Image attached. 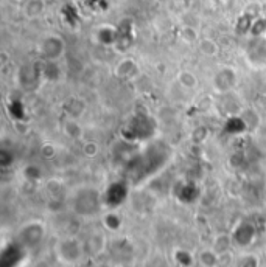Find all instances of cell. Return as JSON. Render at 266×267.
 Listing matches in <instances>:
<instances>
[{"label": "cell", "mask_w": 266, "mask_h": 267, "mask_svg": "<svg viewBox=\"0 0 266 267\" xmlns=\"http://www.w3.org/2000/svg\"><path fill=\"white\" fill-rule=\"evenodd\" d=\"M241 267H259V260L257 257H254V255H249L241 263Z\"/></svg>", "instance_id": "cell-20"}, {"label": "cell", "mask_w": 266, "mask_h": 267, "mask_svg": "<svg viewBox=\"0 0 266 267\" xmlns=\"http://www.w3.org/2000/svg\"><path fill=\"white\" fill-rule=\"evenodd\" d=\"M41 156L44 157V159H52V157H55V154H56V146L53 145V143H50V142H45V143H42L41 145Z\"/></svg>", "instance_id": "cell-19"}, {"label": "cell", "mask_w": 266, "mask_h": 267, "mask_svg": "<svg viewBox=\"0 0 266 267\" xmlns=\"http://www.w3.org/2000/svg\"><path fill=\"white\" fill-rule=\"evenodd\" d=\"M229 247H230V238L229 236H218L215 244H213V249L218 255H221L223 252H227Z\"/></svg>", "instance_id": "cell-17"}, {"label": "cell", "mask_w": 266, "mask_h": 267, "mask_svg": "<svg viewBox=\"0 0 266 267\" xmlns=\"http://www.w3.org/2000/svg\"><path fill=\"white\" fill-rule=\"evenodd\" d=\"M42 72L34 65H22L16 73V83L24 90H34L41 83Z\"/></svg>", "instance_id": "cell-5"}, {"label": "cell", "mask_w": 266, "mask_h": 267, "mask_svg": "<svg viewBox=\"0 0 266 267\" xmlns=\"http://www.w3.org/2000/svg\"><path fill=\"white\" fill-rule=\"evenodd\" d=\"M178 83L184 87V89H187V90H192L195 89L196 86H198V76H196L193 72L190 70H182L179 72L178 75Z\"/></svg>", "instance_id": "cell-12"}, {"label": "cell", "mask_w": 266, "mask_h": 267, "mask_svg": "<svg viewBox=\"0 0 266 267\" xmlns=\"http://www.w3.org/2000/svg\"><path fill=\"white\" fill-rule=\"evenodd\" d=\"M84 252H86L84 244H81L78 239H75L72 236L61 238L55 246V253H56L58 260L64 264L78 263L81 258H83Z\"/></svg>", "instance_id": "cell-1"}, {"label": "cell", "mask_w": 266, "mask_h": 267, "mask_svg": "<svg viewBox=\"0 0 266 267\" xmlns=\"http://www.w3.org/2000/svg\"><path fill=\"white\" fill-rule=\"evenodd\" d=\"M100 194L94 188H83L79 190L73 199L75 212L79 216L92 217L100 212Z\"/></svg>", "instance_id": "cell-2"}, {"label": "cell", "mask_w": 266, "mask_h": 267, "mask_svg": "<svg viewBox=\"0 0 266 267\" xmlns=\"http://www.w3.org/2000/svg\"><path fill=\"white\" fill-rule=\"evenodd\" d=\"M83 154L87 159H94L100 154V145L94 140H89L83 145Z\"/></svg>", "instance_id": "cell-15"}, {"label": "cell", "mask_w": 266, "mask_h": 267, "mask_svg": "<svg viewBox=\"0 0 266 267\" xmlns=\"http://www.w3.org/2000/svg\"><path fill=\"white\" fill-rule=\"evenodd\" d=\"M44 235H45V230H44L42 224H39V222H30V224H27V225H24V227L20 228L19 239H20V242L24 244L25 247L33 249V247H36L38 244L42 241Z\"/></svg>", "instance_id": "cell-7"}, {"label": "cell", "mask_w": 266, "mask_h": 267, "mask_svg": "<svg viewBox=\"0 0 266 267\" xmlns=\"http://www.w3.org/2000/svg\"><path fill=\"white\" fill-rule=\"evenodd\" d=\"M218 258L219 255L215 252V249H204L201 253H200V263L204 266V267H215L218 264Z\"/></svg>", "instance_id": "cell-13"}, {"label": "cell", "mask_w": 266, "mask_h": 267, "mask_svg": "<svg viewBox=\"0 0 266 267\" xmlns=\"http://www.w3.org/2000/svg\"><path fill=\"white\" fill-rule=\"evenodd\" d=\"M24 177L28 180H38L41 177V168L38 165H28L24 168Z\"/></svg>", "instance_id": "cell-18"}, {"label": "cell", "mask_w": 266, "mask_h": 267, "mask_svg": "<svg viewBox=\"0 0 266 267\" xmlns=\"http://www.w3.org/2000/svg\"><path fill=\"white\" fill-rule=\"evenodd\" d=\"M45 11V2L44 0H25L22 6V13L30 20L39 19Z\"/></svg>", "instance_id": "cell-10"}, {"label": "cell", "mask_w": 266, "mask_h": 267, "mask_svg": "<svg viewBox=\"0 0 266 267\" xmlns=\"http://www.w3.org/2000/svg\"><path fill=\"white\" fill-rule=\"evenodd\" d=\"M103 222H105V225L109 228V230H119L122 227V219L117 213H109L105 216V219H103Z\"/></svg>", "instance_id": "cell-16"}, {"label": "cell", "mask_w": 266, "mask_h": 267, "mask_svg": "<svg viewBox=\"0 0 266 267\" xmlns=\"http://www.w3.org/2000/svg\"><path fill=\"white\" fill-rule=\"evenodd\" d=\"M140 73H142V68L134 57H123L114 68V75L122 81H126V83L137 79L140 76Z\"/></svg>", "instance_id": "cell-6"}, {"label": "cell", "mask_w": 266, "mask_h": 267, "mask_svg": "<svg viewBox=\"0 0 266 267\" xmlns=\"http://www.w3.org/2000/svg\"><path fill=\"white\" fill-rule=\"evenodd\" d=\"M179 38L182 42H186V44H198V41L201 39L198 36V31H196L193 27L190 25H186V27H182L181 31H179Z\"/></svg>", "instance_id": "cell-14"}, {"label": "cell", "mask_w": 266, "mask_h": 267, "mask_svg": "<svg viewBox=\"0 0 266 267\" xmlns=\"http://www.w3.org/2000/svg\"><path fill=\"white\" fill-rule=\"evenodd\" d=\"M238 79H240V76H238L237 68L230 67V65L219 67L215 72V75L212 76V87L216 94L227 95L237 89Z\"/></svg>", "instance_id": "cell-3"}, {"label": "cell", "mask_w": 266, "mask_h": 267, "mask_svg": "<svg viewBox=\"0 0 266 267\" xmlns=\"http://www.w3.org/2000/svg\"><path fill=\"white\" fill-rule=\"evenodd\" d=\"M196 45H198L200 53L205 57H216L219 54V45L212 38H201Z\"/></svg>", "instance_id": "cell-11"}, {"label": "cell", "mask_w": 266, "mask_h": 267, "mask_svg": "<svg viewBox=\"0 0 266 267\" xmlns=\"http://www.w3.org/2000/svg\"><path fill=\"white\" fill-rule=\"evenodd\" d=\"M39 52L47 62H60L66 54V41L56 33L47 34L39 42Z\"/></svg>", "instance_id": "cell-4"}, {"label": "cell", "mask_w": 266, "mask_h": 267, "mask_svg": "<svg viewBox=\"0 0 266 267\" xmlns=\"http://www.w3.org/2000/svg\"><path fill=\"white\" fill-rule=\"evenodd\" d=\"M61 129H63V134L68 138V140L78 142L84 137V127L76 118L67 117V120H64V123L61 126Z\"/></svg>", "instance_id": "cell-8"}, {"label": "cell", "mask_w": 266, "mask_h": 267, "mask_svg": "<svg viewBox=\"0 0 266 267\" xmlns=\"http://www.w3.org/2000/svg\"><path fill=\"white\" fill-rule=\"evenodd\" d=\"M64 109H66L67 117L79 120L84 115V112L87 109V104H86V101L81 97H72V98H68L66 101Z\"/></svg>", "instance_id": "cell-9"}]
</instances>
